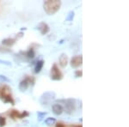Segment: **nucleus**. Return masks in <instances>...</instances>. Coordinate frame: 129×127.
Returning a JSON list of instances; mask_svg holds the SVG:
<instances>
[{
  "label": "nucleus",
  "mask_w": 129,
  "mask_h": 127,
  "mask_svg": "<svg viewBox=\"0 0 129 127\" xmlns=\"http://www.w3.org/2000/svg\"><path fill=\"white\" fill-rule=\"evenodd\" d=\"M61 6V1L59 0H47L44 2L43 8L46 13L49 16L54 15Z\"/></svg>",
  "instance_id": "f257e3e1"
},
{
  "label": "nucleus",
  "mask_w": 129,
  "mask_h": 127,
  "mask_svg": "<svg viewBox=\"0 0 129 127\" xmlns=\"http://www.w3.org/2000/svg\"><path fill=\"white\" fill-rule=\"evenodd\" d=\"M50 76H51V79L53 80V81H59V80H61L63 78V74L59 70V67H58L56 64H54L53 67H52Z\"/></svg>",
  "instance_id": "f03ea898"
},
{
  "label": "nucleus",
  "mask_w": 129,
  "mask_h": 127,
  "mask_svg": "<svg viewBox=\"0 0 129 127\" xmlns=\"http://www.w3.org/2000/svg\"><path fill=\"white\" fill-rule=\"evenodd\" d=\"M64 109L68 114H71L76 109V100L75 99H67L64 100Z\"/></svg>",
  "instance_id": "7ed1b4c3"
},
{
  "label": "nucleus",
  "mask_w": 129,
  "mask_h": 127,
  "mask_svg": "<svg viewBox=\"0 0 129 127\" xmlns=\"http://www.w3.org/2000/svg\"><path fill=\"white\" fill-rule=\"evenodd\" d=\"M55 93L54 92H46L41 96L40 99V101L42 105H47V103H49L51 100H53L55 99Z\"/></svg>",
  "instance_id": "20e7f679"
},
{
  "label": "nucleus",
  "mask_w": 129,
  "mask_h": 127,
  "mask_svg": "<svg viewBox=\"0 0 129 127\" xmlns=\"http://www.w3.org/2000/svg\"><path fill=\"white\" fill-rule=\"evenodd\" d=\"M71 66L72 68H78L82 65L83 64V57L81 55H77L72 58L71 59Z\"/></svg>",
  "instance_id": "39448f33"
},
{
  "label": "nucleus",
  "mask_w": 129,
  "mask_h": 127,
  "mask_svg": "<svg viewBox=\"0 0 129 127\" xmlns=\"http://www.w3.org/2000/svg\"><path fill=\"white\" fill-rule=\"evenodd\" d=\"M37 29H39V31L41 32V34L42 35H47L48 32L50 31V28L46 23H41L38 25Z\"/></svg>",
  "instance_id": "423d86ee"
},
{
  "label": "nucleus",
  "mask_w": 129,
  "mask_h": 127,
  "mask_svg": "<svg viewBox=\"0 0 129 127\" xmlns=\"http://www.w3.org/2000/svg\"><path fill=\"white\" fill-rule=\"evenodd\" d=\"M59 61L60 66H61V67H63V68H66V66H67V64H68V61H69L68 56L66 55V53H62L59 58Z\"/></svg>",
  "instance_id": "0eeeda50"
},
{
  "label": "nucleus",
  "mask_w": 129,
  "mask_h": 127,
  "mask_svg": "<svg viewBox=\"0 0 129 127\" xmlns=\"http://www.w3.org/2000/svg\"><path fill=\"white\" fill-rule=\"evenodd\" d=\"M29 78H26V79L23 80L21 82H20L19 84V89L21 90V91H26V90L28 89V88H29Z\"/></svg>",
  "instance_id": "6e6552de"
},
{
  "label": "nucleus",
  "mask_w": 129,
  "mask_h": 127,
  "mask_svg": "<svg viewBox=\"0 0 129 127\" xmlns=\"http://www.w3.org/2000/svg\"><path fill=\"white\" fill-rule=\"evenodd\" d=\"M53 112L55 115H60L64 112V108L61 105L59 104H54L53 105Z\"/></svg>",
  "instance_id": "1a4fd4ad"
},
{
  "label": "nucleus",
  "mask_w": 129,
  "mask_h": 127,
  "mask_svg": "<svg viewBox=\"0 0 129 127\" xmlns=\"http://www.w3.org/2000/svg\"><path fill=\"white\" fill-rule=\"evenodd\" d=\"M44 60H38L37 61V63H36L35 64V73H39V72H41V70H42V68H43V66H44Z\"/></svg>",
  "instance_id": "9d476101"
},
{
  "label": "nucleus",
  "mask_w": 129,
  "mask_h": 127,
  "mask_svg": "<svg viewBox=\"0 0 129 127\" xmlns=\"http://www.w3.org/2000/svg\"><path fill=\"white\" fill-rule=\"evenodd\" d=\"M15 42H16V39H13V38H6V39L2 41V44L6 46H12L15 44Z\"/></svg>",
  "instance_id": "9b49d317"
},
{
  "label": "nucleus",
  "mask_w": 129,
  "mask_h": 127,
  "mask_svg": "<svg viewBox=\"0 0 129 127\" xmlns=\"http://www.w3.org/2000/svg\"><path fill=\"white\" fill-rule=\"evenodd\" d=\"M56 119L54 118H47L45 119V124H47V125H52V124H55Z\"/></svg>",
  "instance_id": "f8f14e48"
},
{
  "label": "nucleus",
  "mask_w": 129,
  "mask_h": 127,
  "mask_svg": "<svg viewBox=\"0 0 129 127\" xmlns=\"http://www.w3.org/2000/svg\"><path fill=\"white\" fill-rule=\"evenodd\" d=\"M74 16H75V13L74 11H70L67 15V17L66 18V22H72V20L74 19Z\"/></svg>",
  "instance_id": "ddd939ff"
},
{
  "label": "nucleus",
  "mask_w": 129,
  "mask_h": 127,
  "mask_svg": "<svg viewBox=\"0 0 129 127\" xmlns=\"http://www.w3.org/2000/svg\"><path fill=\"white\" fill-rule=\"evenodd\" d=\"M35 51H34V49H29V51L27 52V56H28V58H33L34 57H35Z\"/></svg>",
  "instance_id": "4468645a"
},
{
  "label": "nucleus",
  "mask_w": 129,
  "mask_h": 127,
  "mask_svg": "<svg viewBox=\"0 0 129 127\" xmlns=\"http://www.w3.org/2000/svg\"><path fill=\"white\" fill-rule=\"evenodd\" d=\"M0 81L4 82H11V80H10L7 76H4V75H0Z\"/></svg>",
  "instance_id": "2eb2a0df"
},
{
  "label": "nucleus",
  "mask_w": 129,
  "mask_h": 127,
  "mask_svg": "<svg viewBox=\"0 0 129 127\" xmlns=\"http://www.w3.org/2000/svg\"><path fill=\"white\" fill-rule=\"evenodd\" d=\"M5 118H4V117H0V127H3L5 125Z\"/></svg>",
  "instance_id": "dca6fc26"
},
{
  "label": "nucleus",
  "mask_w": 129,
  "mask_h": 127,
  "mask_svg": "<svg viewBox=\"0 0 129 127\" xmlns=\"http://www.w3.org/2000/svg\"><path fill=\"white\" fill-rule=\"evenodd\" d=\"M0 64H5L7 66H11V63L10 61H6V60H2L0 59Z\"/></svg>",
  "instance_id": "f3484780"
},
{
  "label": "nucleus",
  "mask_w": 129,
  "mask_h": 127,
  "mask_svg": "<svg viewBox=\"0 0 129 127\" xmlns=\"http://www.w3.org/2000/svg\"><path fill=\"white\" fill-rule=\"evenodd\" d=\"M26 116H29V112H22V113H20L19 114V118H24V117H26Z\"/></svg>",
  "instance_id": "a211bd4d"
},
{
  "label": "nucleus",
  "mask_w": 129,
  "mask_h": 127,
  "mask_svg": "<svg viewBox=\"0 0 129 127\" xmlns=\"http://www.w3.org/2000/svg\"><path fill=\"white\" fill-rule=\"evenodd\" d=\"M75 76H77V77H81V76H83V71L82 70H77V71L75 72Z\"/></svg>",
  "instance_id": "6ab92c4d"
},
{
  "label": "nucleus",
  "mask_w": 129,
  "mask_h": 127,
  "mask_svg": "<svg viewBox=\"0 0 129 127\" xmlns=\"http://www.w3.org/2000/svg\"><path fill=\"white\" fill-rule=\"evenodd\" d=\"M46 114H47V112H38V115H39V118H40V119H41V118L43 116H45Z\"/></svg>",
  "instance_id": "aec40b11"
},
{
  "label": "nucleus",
  "mask_w": 129,
  "mask_h": 127,
  "mask_svg": "<svg viewBox=\"0 0 129 127\" xmlns=\"http://www.w3.org/2000/svg\"><path fill=\"white\" fill-rule=\"evenodd\" d=\"M56 127H64V125L63 124H61V123H58V124H56Z\"/></svg>",
  "instance_id": "412c9836"
},
{
  "label": "nucleus",
  "mask_w": 129,
  "mask_h": 127,
  "mask_svg": "<svg viewBox=\"0 0 129 127\" xmlns=\"http://www.w3.org/2000/svg\"><path fill=\"white\" fill-rule=\"evenodd\" d=\"M63 41H64V40H61V41H60L59 42V44H62V43H63Z\"/></svg>",
  "instance_id": "4be33fe9"
},
{
  "label": "nucleus",
  "mask_w": 129,
  "mask_h": 127,
  "mask_svg": "<svg viewBox=\"0 0 129 127\" xmlns=\"http://www.w3.org/2000/svg\"><path fill=\"white\" fill-rule=\"evenodd\" d=\"M74 127H83L81 124H80V125H76V126H74Z\"/></svg>",
  "instance_id": "5701e85b"
},
{
  "label": "nucleus",
  "mask_w": 129,
  "mask_h": 127,
  "mask_svg": "<svg viewBox=\"0 0 129 127\" xmlns=\"http://www.w3.org/2000/svg\"><path fill=\"white\" fill-rule=\"evenodd\" d=\"M21 30H22V31H23V30H26V29H25V28H23V29H22Z\"/></svg>",
  "instance_id": "b1692460"
}]
</instances>
